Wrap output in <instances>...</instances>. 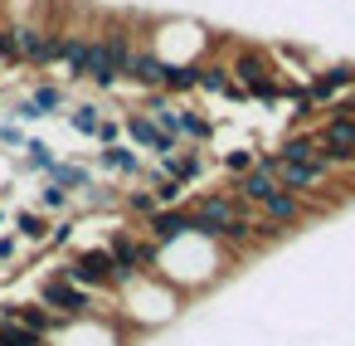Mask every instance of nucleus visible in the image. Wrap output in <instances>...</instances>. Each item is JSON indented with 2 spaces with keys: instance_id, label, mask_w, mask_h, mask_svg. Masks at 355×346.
Returning <instances> with one entry per match:
<instances>
[{
  "instance_id": "nucleus-1",
  "label": "nucleus",
  "mask_w": 355,
  "mask_h": 346,
  "mask_svg": "<svg viewBox=\"0 0 355 346\" xmlns=\"http://www.w3.org/2000/svg\"><path fill=\"white\" fill-rule=\"evenodd\" d=\"M117 297V317L132 336H146V331H166L180 312H185V297L161 278V273H137L127 288L112 293Z\"/></svg>"
},
{
  "instance_id": "nucleus-2",
  "label": "nucleus",
  "mask_w": 355,
  "mask_h": 346,
  "mask_svg": "<svg viewBox=\"0 0 355 346\" xmlns=\"http://www.w3.org/2000/svg\"><path fill=\"white\" fill-rule=\"evenodd\" d=\"M35 302H44L54 317H93V312H103L107 307V297L103 293H88V288H78V283H69L59 268H49L44 278H35Z\"/></svg>"
},
{
  "instance_id": "nucleus-3",
  "label": "nucleus",
  "mask_w": 355,
  "mask_h": 346,
  "mask_svg": "<svg viewBox=\"0 0 355 346\" xmlns=\"http://www.w3.org/2000/svg\"><path fill=\"white\" fill-rule=\"evenodd\" d=\"M122 341H132V331L122 327V317H117L112 302L103 312H93V317L59 322V331L49 336V346H122Z\"/></svg>"
},
{
  "instance_id": "nucleus-4",
  "label": "nucleus",
  "mask_w": 355,
  "mask_h": 346,
  "mask_svg": "<svg viewBox=\"0 0 355 346\" xmlns=\"http://www.w3.org/2000/svg\"><path fill=\"white\" fill-rule=\"evenodd\" d=\"M54 268H59L69 283H78V288H88V293L112 297V273H117V258H112L107 249H69Z\"/></svg>"
},
{
  "instance_id": "nucleus-5",
  "label": "nucleus",
  "mask_w": 355,
  "mask_h": 346,
  "mask_svg": "<svg viewBox=\"0 0 355 346\" xmlns=\"http://www.w3.org/2000/svg\"><path fill=\"white\" fill-rule=\"evenodd\" d=\"M185 205H190V224H195V234H205V239H219L224 224H229L239 210H248V205H239L229 190H200V195L185 200Z\"/></svg>"
},
{
  "instance_id": "nucleus-6",
  "label": "nucleus",
  "mask_w": 355,
  "mask_h": 346,
  "mask_svg": "<svg viewBox=\"0 0 355 346\" xmlns=\"http://www.w3.org/2000/svg\"><path fill=\"white\" fill-rule=\"evenodd\" d=\"M98 176H112L117 186H137L146 176V156L132 147V142H117V147H98V156L88 161Z\"/></svg>"
},
{
  "instance_id": "nucleus-7",
  "label": "nucleus",
  "mask_w": 355,
  "mask_h": 346,
  "mask_svg": "<svg viewBox=\"0 0 355 346\" xmlns=\"http://www.w3.org/2000/svg\"><path fill=\"white\" fill-rule=\"evenodd\" d=\"M229 74H234V83L248 93L253 83H268V79H277V64H272V54H268V49L239 44V49H234V59H229Z\"/></svg>"
},
{
  "instance_id": "nucleus-8",
  "label": "nucleus",
  "mask_w": 355,
  "mask_h": 346,
  "mask_svg": "<svg viewBox=\"0 0 355 346\" xmlns=\"http://www.w3.org/2000/svg\"><path fill=\"white\" fill-rule=\"evenodd\" d=\"M141 229H146V239H151L156 249H166V244H175V239L195 234V224H190V205H161Z\"/></svg>"
},
{
  "instance_id": "nucleus-9",
  "label": "nucleus",
  "mask_w": 355,
  "mask_h": 346,
  "mask_svg": "<svg viewBox=\"0 0 355 346\" xmlns=\"http://www.w3.org/2000/svg\"><path fill=\"white\" fill-rule=\"evenodd\" d=\"M272 190H282V186H277V176H272V171H263V166H253V171H243V176H234V181H229V195H234L239 205H248V210H258Z\"/></svg>"
},
{
  "instance_id": "nucleus-10",
  "label": "nucleus",
  "mask_w": 355,
  "mask_h": 346,
  "mask_svg": "<svg viewBox=\"0 0 355 346\" xmlns=\"http://www.w3.org/2000/svg\"><path fill=\"white\" fill-rule=\"evenodd\" d=\"M166 176H175L180 186H195L205 171H209V147H180L171 161H156Z\"/></svg>"
},
{
  "instance_id": "nucleus-11",
  "label": "nucleus",
  "mask_w": 355,
  "mask_h": 346,
  "mask_svg": "<svg viewBox=\"0 0 355 346\" xmlns=\"http://www.w3.org/2000/svg\"><path fill=\"white\" fill-rule=\"evenodd\" d=\"M161 205H156V195H151V186H122V195H117V215L127 220V224H146L151 215H156Z\"/></svg>"
},
{
  "instance_id": "nucleus-12",
  "label": "nucleus",
  "mask_w": 355,
  "mask_h": 346,
  "mask_svg": "<svg viewBox=\"0 0 355 346\" xmlns=\"http://www.w3.org/2000/svg\"><path fill=\"white\" fill-rule=\"evenodd\" d=\"M127 83H137L141 93L161 88V54H156L151 44H137V49H132V64H127Z\"/></svg>"
},
{
  "instance_id": "nucleus-13",
  "label": "nucleus",
  "mask_w": 355,
  "mask_h": 346,
  "mask_svg": "<svg viewBox=\"0 0 355 346\" xmlns=\"http://www.w3.org/2000/svg\"><path fill=\"white\" fill-rule=\"evenodd\" d=\"M44 181H54V186H64L69 195H83V190H88V186L98 181V171H93L88 161H69V156H59V161H54V171H49Z\"/></svg>"
},
{
  "instance_id": "nucleus-14",
  "label": "nucleus",
  "mask_w": 355,
  "mask_h": 346,
  "mask_svg": "<svg viewBox=\"0 0 355 346\" xmlns=\"http://www.w3.org/2000/svg\"><path fill=\"white\" fill-rule=\"evenodd\" d=\"M175 137H180V147H209V142H214V122H209L200 108H180Z\"/></svg>"
},
{
  "instance_id": "nucleus-15",
  "label": "nucleus",
  "mask_w": 355,
  "mask_h": 346,
  "mask_svg": "<svg viewBox=\"0 0 355 346\" xmlns=\"http://www.w3.org/2000/svg\"><path fill=\"white\" fill-rule=\"evenodd\" d=\"M20 151H25V156H15V161H10V166H15V176H20V171L49 176V171H54V161H59V151H54L44 137H25V147H20Z\"/></svg>"
},
{
  "instance_id": "nucleus-16",
  "label": "nucleus",
  "mask_w": 355,
  "mask_h": 346,
  "mask_svg": "<svg viewBox=\"0 0 355 346\" xmlns=\"http://www.w3.org/2000/svg\"><path fill=\"white\" fill-rule=\"evenodd\" d=\"M49 215L44 210H15L10 215V229L20 234V244H30V249H44V239H49Z\"/></svg>"
},
{
  "instance_id": "nucleus-17",
  "label": "nucleus",
  "mask_w": 355,
  "mask_h": 346,
  "mask_svg": "<svg viewBox=\"0 0 355 346\" xmlns=\"http://www.w3.org/2000/svg\"><path fill=\"white\" fill-rule=\"evenodd\" d=\"M195 83H200V64H166L161 59V93H171L180 103L185 93H195Z\"/></svg>"
},
{
  "instance_id": "nucleus-18",
  "label": "nucleus",
  "mask_w": 355,
  "mask_h": 346,
  "mask_svg": "<svg viewBox=\"0 0 355 346\" xmlns=\"http://www.w3.org/2000/svg\"><path fill=\"white\" fill-rule=\"evenodd\" d=\"M30 98H35L40 117H64V108H69V88H64L59 79H40V83H30Z\"/></svg>"
},
{
  "instance_id": "nucleus-19",
  "label": "nucleus",
  "mask_w": 355,
  "mask_h": 346,
  "mask_svg": "<svg viewBox=\"0 0 355 346\" xmlns=\"http://www.w3.org/2000/svg\"><path fill=\"white\" fill-rule=\"evenodd\" d=\"M141 113L161 127V132H175V117H180V103L171 98V93H161V88H151V93H141Z\"/></svg>"
},
{
  "instance_id": "nucleus-20",
  "label": "nucleus",
  "mask_w": 355,
  "mask_h": 346,
  "mask_svg": "<svg viewBox=\"0 0 355 346\" xmlns=\"http://www.w3.org/2000/svg\"><path fill=\"white\" fill-rule=\"evenodd\" d=\"M229 88H234L229 64H224V59H205V64H200V83H195V93H205V98H224Z\"/></svg>"
},
{
  "instance_id": "nucleus-21",
  "label": "nucleus",
  "mask_w": 355,
  "mask_h": 346,
  "mask_svg": "<svg viewBox=\"0 0 355 346\" xmlns=\"http://www.w3.org/2000/svg\"><path fill=\"white\" fill-rule=\"evenodd\" d=\"M64 122H69V132H73V137H93V132H98V122H103V103H93V98L69 103V108H64Z\"/></svg>"
},
{
  "instance_id": "nucleus-22",
  "label": "nucleus",
  "mask_w": 355,
  "mask_h": 346,
  "mask_svg": "<svg viewBox=\"0 0 355 346\" xmlns=\"http://www.w3.org/2000/svg\"><path fill=\"white\" fill-rule=\"evenodd\" d=\"M282 161H321V147H316V132H287L277 147H272Z\"/></svg>"
},
{
  "instance_id": "nucleus-23",
  "label": "nucleus",
  "mask_w": 355,
  "mask_h": 346,
  "mask_svg": "<svg viewBox=\"0 0 355 346\" xmlns=\"http://www.w3.org/2000/svg\"><path fill=\"white\" fill-rule=\"evenodd\" d=\"M35 210H44V215H73V195H69L64 186H54V181H40Z\"/></svg>"
},
{
  "instance_id": "nucleus-24",
  "label": "nucleus",
  "mask_w": 355,
  "mask_h": 346,
  "mask_svg": "<svg viewBox=\"0 0 355 346\" xmlns=\"http://www.w3.org/2000/svg\"><path fill=\"white\" fill-rule=\"evenodd\" d=\"M258 166V147H229L224 156H219V171L234 181V176H243V171H253Z\"/></svg>"
},
{
  "instance_id": "nucleus-25",
  "label": "nucleus",
  "mask_w": 355,
  "mask_h": 346,
  "mask_svg": "<svg viewBox=\"0 0 355 346\" xmlns=\"http://www.w3.org/2000/svg\"><path fill=\"white\" fill-rule=\"evenodd\" d=\"M0 346H49V336H40L20 322H0Z\"/></svg>"
},
{
  "instance_id": "nucleus-26",
  "label": "nucleus",
  "mask_w": 355,
  "mask_h": 346,
  "mask_svg": "<svg viewBox=\"0 0 355 346\" xmlns=\"http://www.w3.org/2000/svg\"><path fill=\"white\" fill-rule=\"evenodd\" d=\"M0 113H6V117H10V122H20V127H25V122H44V117H40V108H35V98H30V93H20V98H6V108H0Z\"/></svg>"
},
{
  "instance_id": "nucleus-27",
  "label": "nucleus",
  "mask_w": 355,
  "mask_h": 346,
  "mask_svg": "<svg viewBox=\"0 0 355 346\" xmlns=\"http://www.w3.org/2000/svg\"><path fill=\"white\" fill-rule=\"evenodd\" d=\"M93 142H98V147H117V142H122V117H112V113H103V122H98V132H93Z\"/></svg>"
},
{
  "instance_id": "nucleus-28",
  "label": "nucleus",
  "mask_w": 355,
  "mask_h": 346,
  "mask_svg": "<svg viewBox=\"0 0 355 346\" xmlns=\"http://www.w3.org/2000/svg\"><path fill=\"white\" fill-rule=\"evenodd\" d=\"M69 244H73V215H69V220H54V224H49V239H44V249L54 254V249H69Z\"/></svg>"
},
{
  "instance_id": "nucleus-29",
  "label": "nucleus",
  "mask_w": 355,
  "mask_h": 346,
  "mask_svg": "<svg viewBox=\"0 0 355 346\" xmlns=\"http://www.w3.org/2000/svg\"><path fill=\"white\" fill-rule=\"evenodd\" d=\"M20 147H25V127L10 122V117H0V151H10V156H15Z\"/></svg>"
},
{
  "instance_id": "nucleus-30",
  "label": "nucleus",
  "mask_w": 355,
  "mask_h": 346,
  "mask_svg": "<svg viewBox=\"0 0 355 346\" xmlns=\"http://www.w3.org/2000/svg\"><path fill=\"white\" fill-rule=\"evenodd\" d=\"M0 64H20V59H15V35H10V20H0Z\"/></svg>"
},
{
  "instance_id": "nucleus-31",
  "label": "nucleus",
  "mask_w": 355,
  "mask_h": 346,
  "mask_svg": "<svg viewBox=\"0 0 355 346\" xmlns=\"http://www.w3.org/2000/svg\"><path fill=\"white\" fill-rule=\"evenodd\" d=\"M6 229H10V210H6V205H0V234H6Z\"/></svg>"
},
{
  "instance_id": "nucleus-32",
  "label": "nucleus",
  "mask_w": 355,
  "mask_h": 346,
  "mask_svg": "<svg viewBox=\"0 0 355 346\" xmlns=\"http://www.w3.org/2000/svg\"><path fill=\"white\" fill-rule=\"evenodd\" d=\"M10 190H15V186H6V190H0V200H6V195H10Z\"/></svg>"
},
{
  "instance_id": "nucleus-33",
  "label": "nucleus",
  "mask_w": 355,
  "mask_h": 346,
  "mask_svg": "<svg viewBox=\"0 0 355 346\" xmlns=\"http://www.w3.org/2000/svg\"><path fill=\"white\" fill-rule=\"evenodd\" d=\"M0 108H6V93H0Z\"/></svg>"
}]
</instances>
